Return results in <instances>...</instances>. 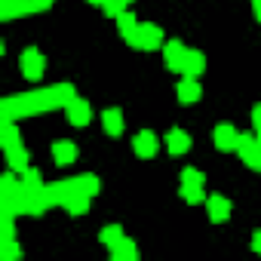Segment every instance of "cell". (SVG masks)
I'll list each match as a JSON object with an SVG mask.
<instances>
[{
  "label": "cell",
  "instance_id": "16",
  "mask_svg": "<svg viewBox=\"0 0 261 261\" xmlns=\"http://www.w3.org/2000/svg\"><path fill=\"white\" fill-rule=\"evenodd\" d=\"M7 163H10L13 172H25V169H28V151H25L22 145L10 148V151H7Z\"/></svg>",
  "mask_w": 261,
  "mask_h": 261
},
{
  "label": "cell",
  "instance_id": "8",
  "mask_svg": "<svg viewBox=\"0 0 261 261\" xmlns=\"http://www.w3.org/2000/svg\"><path fill=\"white\" fill-rule=\"evenodd\" d=\"M163 59H166V68H169V71H181V68H185V59H188V49H185L178 40L163 43Z\"/></svg>",
  "mask_w": 261,
  "mask_h": 261
},
{
  "label": "cell",
  "instance_id": "25",
  "mask_svg": "<svg viewBox=\"0 0 261 261\" xmlns=\"http://www.w3.org/2000/svg\"><path fill=\"white\" fill-rule=\"evenodd\" d=\"M101 10H105V16H123L126 13V0H105V4H101Z\"/></svg>",
  "mask_w": 261,
  "mask_h": 261
},
{
  "label": "cell",
  "instance_id": "29",
  "mask_svg": "<svg viewBox=\"0 0 261 261\" xmlns=\"http://www.w3.org/2000/svg\"><path fill=\"white\" fill-rule=\"evenodd\" d=\"M252 249L261 255V230H255V233H252Z\"/></svg>",
  "mask_w": 261,
  "mask_h": 261
},
{
  "label": "cell",
  "instance_id": "32",
  "mask_svg": "<svg viewBox=\"0 0 261 261\" xmlns=\"http://www.w3.org/2000/svg\"><path fill=\"white\" fill-rule=\"evenodd\" d=\"M126 4H133V0H126Z\"/></svg>",
  "mask_w": 261,
  "mask_h": 261
},
{
  "label": "cell",
  "instance_id": "4",
  "mask_svg": "<svg viewBox=\"0 0 261 261\" xmlns=\"http://www.w3.org/2000/svg\"><path fill=\"white\" fill-rule=\"evenodd\" d=\"M206 209H209V221H212V224H221V221L230 218V200L221 197V194L206 197Z\"/></svg>",
  "mask_w": 261,
  "mask_h": 261
},
{
  "label": "cell",
  "instance_id": "1",
  "mask_svg": "<svg viewBox=\"0 0 261 261\" xmlns=\"http://www.w3.org/2000/svg\"><path fill=\"white\" fill-rule=\"evenodd\" d=\"M237 151H240V157L249 169H255V172L261 169V139L258 136H240Z\"/></svg>",
  "mask_w": 261,
  "mask_h": 261
},
{
  "label": "cell",
  "instance_id": "11",
  "mask_svg": "<svg viewBox=\"0 0 261 261\" xmlns=\"http://www.w3.org/2000/svg\"><path fill=\"white\" fill-rule=\"evenodd\" d=\"M117 31H120V37L133 46L136 43V34H139V22H136V16L133 13H123V16H117Z\"/></svg>",
  "mask_w": 261,
  "mask_h": 261
},
{
  "label": "cell",
  "instance_id": "5",
  "mask_svg": "<svg viewBox=\"0 0 261 261\" xmlns=\"http://www.w3.org/2000/svg\"><path fill=\"white\" fill-rule=\"evenodd\" d=\"M65 111H68V120H71L74 126H86V123L92 120V108H89V101H83V98H77V95L65 105Z\"/></svg>",
  "mask_w": 261,
  "mask_h": 261
},
{
  "label": "cell",
  "instance_id": "21",
  "mask_svg": "<svg viewBox=\"0 0 261 261\" xmlns=\"http://www.w3.org/2000/svg\"><path fill=\"white\" fill-rule=\"evenodd\" d=\"M98 240H101V243L111 249L114 243H120V240H123V227H120V224H108V227L98 233Z\"/></svg>",
  "mask_w": 261,
  "mask_h": 261
},
{
  "label": "cell",
  "instance_id": "3",
  "mask_svg": "<svg viewBox=\"0 0 261 261\" xmlns=\"http://www.w3.org/2000/svg\"><path fill=\"white\" fill-rule=\"evenodd\" d=\"M19 65H22V74L28 80H40L43 77V53L40 49H25L22 59H19Z\"/></svg>",
  "mask_w": 261,
  "mask_h": 261
},
{
  "label": "cell",
  "instance_id": "17",
  "mask_svg": "<svg viewBox=\"0 0 261 261\" xmlns=\"http://www.w3.org/2000/svg\"><path fill=\"white\" fill-rule=\"evenodd\" d=\"M89 200H92V197H89V194H83V191L77 188V191H74V194L68 197V203H65V209H68L71 215H83V212L89 209Z\"/></svg>",
  "mask_w": 261,
  "mask_h": 261
},
{
  "label": "cell",
  "instance_id": "31",
  "mask_svg": "<svg viewBox=\"0 0 261 261\" xmlns=\"http://www.w3.org/2000/svg\"><path fill=\"white\" fill-rule=\"evenodd\" d=\"M89 4H98V7H101V4H105V0H89Z\"/></svg>",
  "mask_w": 261,
  "mask_h": 261
},
{
  "label": "cell",
  "instance_id": "23",
  "mask_svg": "<svg viewBox=\"0 0 261 261\" xmlns=\"http://www.w3.org/2000/svg\"><path fill=\"white\" fill-rule=\"evenodd\" d=\"M22 188H25V191H40V188H46V185L40 181V172L25 169V172H22Z\"/></svg>",
  "mask_w": 261,
  "mask_h": 261
},
{
  "label": "cell",
  "instance_id": "30",
  "mask_svg": "<svg viewBox=\"0 0 261 261\" xmlns=\"http://www.w3.org/2000/svg\"><path fill=\"white\" fill-rule=\"evenodd\" d=\"M252 13H255V19L261 22V0H255V4H252Z\"/></svg>",
  "mask_w": 261,
  "mask_h": 261
},
{
  "label": "cell",
  "instance_id": "19",
  "mask_svg": "<svg viewBox=\"0 0 261 261\" xmlns=\"http://www.w3.org/2000/svg\"><path fill=\"white\" fill-rule=\"evenodd\" d=\"M181 200L191 203V206L206 203V191H203V185H181Z\"/></svg>",
  "mask_w": 261,
  "mask_h": 261
},
{
  "label": "cell",
  "instance_id": "22",
  "mask_svg": "<svg viewBox=\"0 0 261 261\" xmlns=\"http://www.w3.org/2000/svg\"><path fill=\"white\" fill-rule=\"evenodd\" d=\"M0 136H4V139H0V142H4V148H7V151L19 145V129H16V126H13L10 120L4 123V133H0Z\"/></svg>",
  "mask_w": 261,
  "mask_h": 261
},
{
  "label": "cell",
  "instance_id": "18",
  "mask_svg": "<svg viewBox=\"0 0 261 261\" xmlns=\"http://www.w3.org/2000/svg\"><path fill=\"white\" fill-rule=\"evenodd\" d=\"M25 16V0H0V19Z\"/></svg>",
  "mask_w": 261,
  "mask_h": 261
},
{
  "label": "cell",
  "instance_id": "2",
  "mask_svg": "<svg viewBox=\"0 0 261 261\" xmlns=\"http://www.w3.org/2000/svg\"><path fill=\"white\" fill-rule=\"evenodd\" d=\"M136 49H160L163 46V28L148 22V25H139V34H136Z\"/></svg>",
  "mask_w": 261,
  "mask_h": 261
},
{
  "label": "cell",
  "instance_id": "28",
  "mask_svg": "<svg viewBox=\"0 0 261 261\" xmlns=\"http://www.w3.org/2000/svg\"><path fill=\"white\" fill-rule=\"evenodd\" d=\"M252 126H255V136L261 139V105L252 108Z\"/></svg>",
  "mask_w": 261,
  "mask_h": 261
},
{
  "label": "cell",
  "instance_id": "15",
  "mask_svg": "<svg viewBox=\"0 0 261 261\" xmlns=\"http://www.w3.org/2000/svg\"><path fill=\"white\" fill-rule=\"evenodd\" d=\"M101 126H105L108 136H120V133H123V114H120L117 108H108V111L101 114Z\"/></svg>",
  "mask_w": 261,
  "mask_h": 261
},
{
  "label": "cell",
  "instance_id": "27",
  "mask_svg": "<svg viewBox=\"0 0 261 261\" xmlns=\"http://www.w3.org/2000/svg\"><path fill=\"white\" fill-rule=\"evenodd\" d=\"M4 258H7V261H13V258H19V246H16L13 240H4Z\"/></svg>",
  "mask_w": 261,
  "mask_h": 261
},
{
  "label": "cell",
  "instance_id": "13",
  "mask_svg": "<svg viewBox=\"0 0 261 261\" xmlns=\"http://www.w3.org/2000/svg\"><path fill=\"white\" fill-rule=\"evenodd\" d=\"M203 71H206V56L197 53V49H188V59H185L181 74H185V77H200Z\"/></svg>",
  "mask_w": 261,
  "mask_h": 261
},
{
  "label": "cell",
  "instance_id": "20",
  "mask_svg": "<svg viewBox=\"0 0 261 261\" xmlns=\"http://www.w3.org/2000/svg\"><path fill=\"white\" fill-rule=\"evenodd\" d=\"M74 181H77V188H80L83 194H89V197H95V194L101 191V181H98L95 175H89V172H86V175H77Z\"/></svg>",
  "mask_w": 261,
  "mask_h": 261
},
{
  "label": "cell",
  "instance_id": "7",
  "mask_svg": "<svg viewBox=\"0 0 261 261\" xmlns=\"http://www.w3.org/2000/svg\"><path fill=\"white\" fill-rule=\"evenodd\" d=\"M133 148H136V154H139L142 160H151L160 145H157V136L151 133V129H145V133H139V136L133 139Z\"/></svg>",
  "mask_w": 261,
  "mask_h": 261
},
{
  "label": "cell",
  "instance_id": "10",
  "mask_svg": "<svg viewBox=\"0 0 261 261\" xmlns=\"http://www.w3.org/2000/svg\"><path fill=\"white\" fill-rule=\"evenodd\" d=\"M200 95H203V89H200L197 77H185L178 83V101L181 105H194V101H200Z\"/></svg>",
  "mask_w": 261,
  "mask_h": 261
},
{
  "label": "cell",
  "instance_id": "14",
  "mask_svg": "<svg viewBox=\"0 0 261 261\" xmlns=\"http://www.w3.org/2000/svg\"><path fill=\"white\" fill-rule=\"evenodd\" d=\"M53 157H56V166H71L77 160V145L71 142H56L53 145Z\"/></svg>",
  "mask_w": 261,
  "mask_h": 261
},
{
  "label": "cell",
  "instance_id": "9",
  "mask_svg": "<svg viewBox=\"0 0 261 261\" xmlns=\"http://www.w3.org/2000/svg\"><path fill=\"white\" fill-rule=\"evenodd\" d=\"M166 148H169V154H188L191 151V136L185 129H169L166 133Z\"/></svg>",
  "mask_w": 261,
  "mask_h": 261
},
{
  "label": "cell",
  "instance_id": "12",
  "mask_svg": "<svg viewBox=\"0 0 261 261\" xmlns=\"http://www.w3.org/2000/svg\"><path fill=\"white\" fill-rule=\"evenodd\" d=\"M111 258H114V261H136V258H139V249H136L133 240H126V237H123L120 243L111 246Z\"/></svg>",
  "mask_w": 261,
  "mask_h": 261
},
{
  "label": "cell",
  "instance_id": "6",
  "mask_svg": "<svg viewBox=\"0 0 261 261\" xmlns=\"http://www.w3.org/2000/svg\"><path fill=\"white\" fill-rule=\"evenodd\" d=\"M237 145H240V133H237L230 123L215 126V148L218 151H237Z\"/></svg>",
  "mask_w": 261,
  "mask_h": 261
},
{
  "label": "cell",
  "instance_id": "26",
  "mask_svg": "<svg viewBox=\"0 0 261 261\" xmlns=\"http://www.w3.org/2000/svg\"><path fill=\"white\" fill-rule=\"evenodd\" d=\"M53 7V0H25V13H43Z\"/></svg>",
  "mask_w": 261,
  "mask_h": 261
},
{
  "label": "cell",
  "instance_id": "24",
  "mask_svg": "<svg viewBox=\"0 0 261 261\" xmlns=\"http://www.w3.org/2000/svg\"><path fill=\"white\" fill-rule=\"evenodd\" d=\"M181 185H206V175L200 169L188 166V169H181Z\"/></svg>",
  "mask_w": 261,
  "mask_h": 261
}]
</instances>
